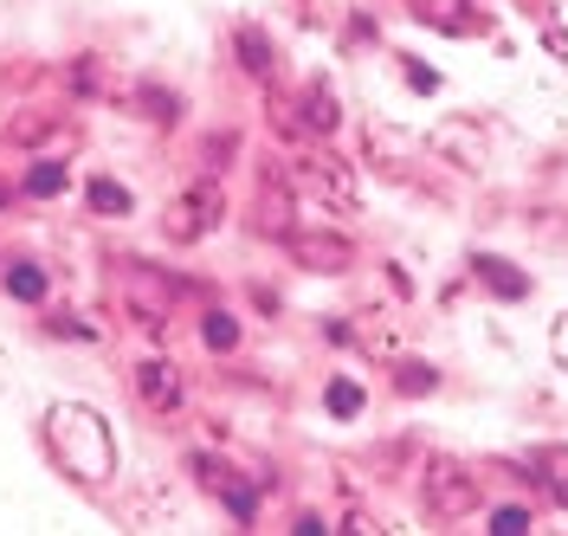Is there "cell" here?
Segmentation results:
<instances>
[{"label":"cell","mask_w":568,"mask_h":536,"mask_svg":"<svg viewBox=\"0 0 568 536\" xmlns=\"http://www.w3.org/2000/svg\"><path fill=\"white\" fill-rule=\"evenodd\" d=\"M45 446H52V459L65 465L78 485H104L116 472V433H110V421L91 401H59L45 414Z\"/></svg>","instance_id":"obj_1"},{"label":"cell","mask_w":568,"mask_h":536,"mask_svg":"<svg viewBox=\"0 0 568 536\" xmlns=\"http://www.w3.org/2000/svg\"><path fill=\"white\" fill-rule=\"evenodd\" d=\"M478 472L459 459H433L426 465V478H420V504H426V517L433 524H459V517H471L478 510Z\"/></svg>","instance_id":"obj_2"},{"label":"cell","mask_w":568,"mask_h":536,"mask_svg":"<svg viewBox=\"0 0 568 536\" xmlns=\"http://www.w3.org/2000/svg\"><path fill=\"white\" fill-rule=\"evenodd\" d=\"M220 220H226V188H220V181H194V188H181L175 201H169L162 233H169L175 246H194V240H207Z\"/></svg>","instance_id":"obj_3"},{"label":"cell","mask_w":568,"mask_h":536,"mask_svg":"<svg viewBox=\"0 0 568 536\" xmlns=\"http://www.w3.org/2000/svg\"><path fill=\"white\" fill-rule=\"evenodd\" d=\"M297 188H311L323 208H336V214H355L362 208V181L343 155H329V149H311V155H297Z\"/></svg>","instance_id":"obj_4"},{"label":"cell","mask_w":568,"mask_h":536,"mask_svg":"<svg viewBox=\"0 0 568 536\" xmlns=\"http://www.w3.org/2000/svg\"><path fill=\"white\" fill-rule=\"evenodd\" d=\"M284 252H291L304 272H323V279H336V272L355 265V240L336 233V226H291V233H284Z\"/></svg>","instance_id":"obj_5"},{"label":"cell","mask_w":568,"mask_h":536,"mask_svg":"<svg viewBox=\"0 0 568 536\" xmlns=\"http://www.w3.org/2000/svg\"><path fill=\"white\" fill-rule=\"evenodd\" d=\"M426 149H433V155H446L453 169H485V162H491V136H485L471 117H446V123H433Z\"/></svg>","instance_id":"obj_6"},{"label":"cell","mask_w":568,"mask_h":536,"mask_svg":"<svg viewBox=\"0 0 568 536\" xmlns=\"http://www.w3.org/2000/svg\"><path fill=\"white\" fill-rule=\"evenodd\" d=\"M136 394H142V407H155V414H175L181 401H187V382H181V368L169 356H149V362H136Z\"/></svg>","instance_id":"obj_7"},{"label":"cell","mask_w":568,"mask_h":536,"mask_svg":"<svg viewBox=\"0 0 568 536\" xmlns=\"http://www.w3.org/2000/svg\"><path fill=\"white\" fill-rule=\"evenodd\" d=\"M336 336L355 343V350H368V356H382V362L400 356V323H394L388 311H362L355 323H336Z\"/></svg>","instance_id":"obj_8"},{"label":"cell","mask_w":568,"mask_h":536,"mask_svg":"<svg viewBox=\"0 0 568 536\" xmlns=\"http://www.w3.org/2000/svg\"><path fill=\"white\" fill-rule=\"evenodd\" d=\"M233 52H240V65H246L258 84H278V45L258 33V27H240V33H233Z\"/></svg>","instance_id":"obj_9"},{"label":"cell","mask_w":568,"mask_h":536,"mask_svg":"<svg viewBox=\"0 0 568 536\" xmlns=\"http://www.w3.org/2000/svg\"><path fill=\"white\" fill-rule=\"evenodd\" d=\"M530 478L549 492V504H562L568 510V446H542V453H530Z\"/></svg>","instance_id":"obj_10"},{"label":"cell","mask_w":568,"mask_h":536,"mask_svg":"<svg viewBox=\"0 0 568 536\" xmlns=\"http://www.w3.org/2000/svg\"><path fill=\"white\" fill-rule=\"evenodd\" d=\"M426 27H439V33H478V13H471V0H420L414 7Z\"/></svg>","instance_id":"obj_11"},{"label":"cell","mask_w":568,"mask_h":536,"mask_svg":"<svg viewBox=\"0 0 568 536\" xmlns=\"http://www.w3.org/2000/svg\"><path fill=\"white\" fill-rule=\"evenodd\" d=\"M297 117H304L311 136H329V130L343 123V110H336V98H329V84H311V91L297 98Z\"/></svg>","instance_id":"obj_12"},{"label":"cell","mask_w":568,"mask_h":536,"mask_svg":"<svg viewBox=\"0 0 568 536\" xmlns=\"http://www.w3.org/2000/svg\"><path fill=\"white\" fill-rule=\"evenodd\" d=\"M84 201H91V214H104V220H123L130 208H136V194H130L123 181H110V175L91 181V188H84Z\"/></svg>","instance_id":"obj_13"},{"label":"cell","mask_w":568,"mask_h":536,"mask_svg":"<svg viewBox=\"0 0 568 536\" xmlns=\"http://www.w3.org/2000/svg\"><path fill=\"white\" fill-rule=\"evenodd\" d=\"M471 272H478V285L497 291V297H530V279H524V272H510L504 259H471Z\"/></svg>","instance_id":"obj_14"},{"label":"cell","mask_w":568,"mask_h":536,"mask_svg":"<svg viewBox=\"0 0 568 536\" xmlns=\"http://www.w3.org/2000/svg\"><path fill=\"white\" fill-rule=\"evenodd\" d=\"M258 226L278 233V240L297 226V220H291V188H284V181H265V194H258Z\"/></svg>","instance_id":"obj_15"},{"label":"cell","mask_w":568,"mask_h":536,"mask_svg":"<svg viewBox=\"0 0 568 536\" xmlns=\"http://www.w3.org/2000/svg\"><path fill=\"white\" fill-rule=\"evenodd\" d=\"M394 388L420 401V394H433V388H439V368H433V362H394Z\"/></svg>","instance_id":"obj_16"},{"label":"cell","mask_w":568,"mask_h":536,"mask_svg":"<svg viewBox=\"0 0 568 536\" xmlns=\"http://www.w3.org/2000/svg\"><path fill=\"white\" fill-rule=\"evenodd\" d=\"M201 343L220 350V356H226V350H240V323L226 317V311H207V317H201Z\"/></svg>","instance_id":"obj_17"},{"label":"cell","mask_w":568,"mask_h":536,"mask_svg":"<svg viewBox=\"0 0 568 536\" xmlns=\"http://www.w3.org/2000/svg\"><path fill=\"white\" fill-rule=\"evenodd\" d=\"M27 194H33V201L65 194V162H33V169H27Z\"/></svg>","instance_id":"obj_18"},{"label":"cell","mask_w":568,"mask_h":536,"mask_svg":"<svg viewBox=\"0 0 568 536\" xmlns=\"http://www.w3.org/2000/svg\"><path fill=\"white\" fill-rule=\"evenodd\" d=\"M187 472H194V485H201V492H213V498H220V492H226V478H233V465L207 459V453H194V459H187Z\"/></svg>","instance_id":"obj_19"},{"label":"cell","mask_w":568,"mask_h":536,"mask_svg":"<svg viewBox=\"0 0 568 536\" xmlns=\"http://www.w3.org/2000/svg\"><path fill=\"white\" fill-rule=\"evenodd\" d=\"M136 104H142L149 123H181V98L175 91H155V84H149V91H136Z\"/></svg>","instance_id":"obj_20"},{"label":"cell","mask_w":568,"mask_h":536,"mask_svg":"<svg viewBox=\"0 0 568 536\" xmlns=\"http://www.w3.org/2000/svg\"><path fill=\"white\" fill-rule=\"evenodd\" d=\"M323 401H329V414H336V421H355V414H362V388H355L349 375H336V382L323 388Z\"/></svg>","instance_id":"obj_21"},{"label":"cell","mask_w":568,"mask_h":536,"mask_svg":"<svg viewBox=\"0 0 568 536\" xmlns=\"http://www.w3.org/2000/svg\"><path fill=\"white\" fill-rule=\"evenodd\" d=\"M7 291H13L20 304H39V297H45V272H39V265H13V272H7Z\"/></svg>","instance_id":"obj_22"},{"label":"cell","mask_w":568,"mask_h":536,"mask_svg":"<svg viewBox=\"0 0 568 536\" xmlns=\"http://www.w3.org/2000/svg\"><path fill=\"white\" fill-rule=\"evenodd\" d=\"M491 530L497 536H524L530 530V510H524V504H504V510H491Z\"/></svg>","instance_id":"obj_23"},{"label":"cell","mask_w":568,"mask_h":536,"mask_svg":"<svg viewBox=\"0 0 568 536\" xmlns=\"http://www.w3.org/2000/svg\"><path fill=\"white\" fill-rule=\"evenodd\" d=\"M542 45H549V52H556V59L568 65V27L556 20V13H542Z\"/></svg>","instance_id":"obj_24"},{"label":"cell","mask_w":568,"mask_h":536,"mask_svg":"<svg viewBox=\"0 0 568 536\" xmlns=\"http://www.w3.org/2000/svg\"><path fill=\"white\" fill-rule=\"evenodd\" d=\"M549 350H556V362L568 368V311L556 317V330H549Z\"/></svg>","instance_id":"obj_25"},{"label":"cell","mask_w":568,"mask_h":536,"mask_svg":"<svg viewBox=\"0 0 568 536\" xmlns=\"http://www.w3.org/2000/svg\"><path fill=\"white\" fill-rule=\"evenodd\" d=\"M407 84H414V91H439V72H426V65H407Z\"/></svg>","instance_id":"obj_26"},{"label":"cell","mask_w":568,"mask_h":536,"mask_svg":"<svg viewBox=\"0 0 568 536\" xmlns=\"http://www.w3.org/2000/svg\"><path fill=\"white\" fill-rule=\"evenodd\" d=\"M291 530H297V536H317V530H329V524H323L317 510H304V517H297V524H291Z\"/></svg>","instance_id":"obj_27"},{"label":"cell","mask_w":568,"mask_h":536,"mask_svg":"<svg viewBox=\"0 0 568 536\" xmlns=\"http://www.w3.org/2000/svg\"><path fill=\"white\" fill-rule=\"evenodd\" d=\"M0 208H7V188H0Z\"/></svg>","instance_id":"obj_28"}]
</instances>
